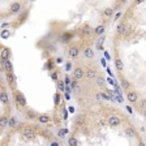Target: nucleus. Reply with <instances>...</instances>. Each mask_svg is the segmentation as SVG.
Wrapping results in <instances>:
<instances>
[{
  "instance_id": "f257e3e1",
  "label": "nucleus",
  "mask_w": 146,
  "mask_h": 146,
  "mask_svg": "<svg viewBox=\"0 0 146 146\" xmlns=\"http://www.w3.org/2000/svg\"><path fill=\"white\" fill-rule=\"evenodd\" d=\"M15 99H16V103L18 104V107H26L27 102H26V98H25L24 93H21V91H16L15 93Z\"/></svg>"
},
{
  "instance_id": "f03ea898",
  "label": "nucleus",
  "mask_w": 146,
  "mask_h": 146,
  "mask_svg": "<svg viewBox=\"0 0 146 146\" xmlns=\"http://www.w3.org/2000/svg\"><path fill=\"white\" fill-rule=\"evenodd\" d=\"M86 76V70L81 67H76L73 69V78L76 80H82L84 77Z\"/></svg>"
},
{
  "instance_id": "7ed1b4c3",
  "label": "nucleus",
  "mask_w": 146,
  "mask_h": 146,
  "mask_svg": "<svg viewBox=\"0 0 146 146\" xmlns=\"http://www.w3.org/2000/svg\"><path fill=\"white\" fill-rule=\"evenodd\" d=\"M21 9H22L21 3L15 1V3H12L11 5H9V13H11V15H17V13L21 12Z\"/></svg>"
},
{
  "instance_id": "20e7f679",
  "label": "nucleus",
  "mask_w": 146,
  "mask_h": 146,
  "mask_svg": "<svg viewBox=\"0 0 146 146\" xmlns=\"http://www.w3.org/2000/svg\"><path fill=\"white\" fill-rule=\"evenodd\" d=\"M22 136H24L26 140H33L34 137H35V133H34V131L30 127H25L24 129H22Z\"/></svg>"
},
{
  "instance_id": "39448f33",
  "label": "nucleus",
  "mask_w": 146,
  "mask_h": 146,
  "mask_svg": "<svg viewBox=\"0 0 146 146\" xmlns=\"http://www.w3.org/2000/svg\"><path fill=\"white\" fill-rule=\"evenodd\" d=\"M107 123H108L110 127H119V125L121 124V119L117 117L116 115H112L108 117V121Z\"/></svg>"
},
{
  "instance_id": "423d86ee",
  "label": "nucleus",
  "mask_w": 146,
  "mask_h": 146,
  "mask_svg": "<svg viewBox=\"0 0 146 146\" xmlns=\"http://www.w3.org/2000/svg\"><path fill=\"white\" fill-rule=\"evenodd\" d=\"M68 55H69V58H72V59L78 58V55H80V48L77 47V46H70L69 48H68Z\"/></svg>"
},
{
  "instance_id": "0eeeda50",
  "label": "nucleus",
  "mask_w": 146,
  "mask_h": 146,
  "mask_svg": "<svg viewBox=\"0 0 146 146\" xmlns=\"http://www.w3.org/2000/svg\"><path fill=\"white\" fill-rule=\"evenodd\" d=\"M5 78H7V82H8L9 85L12 86V88H15L16 86V77L13 73L11 72H5Z\"/></svg>"
},
{
  "instance_id": "6e6552de",
  "label": "nucleus",
  "mask_w": 146,
  "mask_h": 146,
  "mask_svg": "<svg viewBox=\"0 0 146 146\" xmlns=\"http://www.w3.org/2000/svg\"><path fill=\"white\" fill-rule=\"evenodd\" d=\"M124 134L128 137V138H134V137H137V132L134 128L132 127H128L124 129Z\"/></svg>"
},
{
  "instance_id": "1a4fd4ad",
  "label": "nucleus",
  "mask_w": 146,
  "mask_h": 146,
  "mask_svg": "<svg viewBox=\"0 0 146 146\" xmlns=\"http://www.w3.org/2000/svg\"><path fill=\"white\" fill-rule=\"evenodd\" d=\"M86 77H88L89 80H97L98 77V72L95 68H89L88 70H86Z\"/></svg>"
},
{
  "instance_id": "9d476101",
  "label": "nucleus",
  "mask_w": 146,
  "mask_h": 146,
  "mask_svg": "<svg viewBox=\"0 0 146 146\" xmlns=\"http://www.w3.org/2000/svg\"><path fill=\"white\" fill-rule=\"evenodd\" d=\"M127 99L131 102V103H136L137 100H138V94H137L136 91H128L127 93Z\"/></svg>"
},
{
  "instance_id": "9b49d317",
  "label": "nucleus",
  "mask_w": 146,
  "mask_h": 146,
  "mask_svg": "<svg viewBox=\"0 0 146 146\" xmlns=\"http://www.w3.org/2000/svg\"><path fill=\"white\" fill-rule=\"evenodd\" d=\"M18 125H20V123H18V120L15 117V116H11L8 120V127L11 128V129H17Z\"/></svg>"
},
{
  "instance_id": "f8f14e48",
  "label": "nucleus",
  "mask_w": 146,
  "mask_h": 146,
  "mask_svg": "<svg viewBox=\"0 0 146 146\" xmlns=\"http://www.w3.org/2000/svg\"><path fill=\"white\" fill-rule=\"evenodd\" d=\"M0 102L3 104H7L9 102V95H8V93L4 90V88H1V91H0Z\"/></svg>"
},
{
  "instance_id": "ddd939ff",
  "label": "nucleus",
  "mask_w": 146,
  "mask_h": 146,
  "mask_svg": "<svg viewBox=\"0 0 146 146\" xmlns=\"http://www.w3.org/2000/svg\"><path fill=\"white\" fill-rule=\"evenodd\" d=\"M0 56H1V60H8L9 56H11V50L3 46L1 47V52H0Z\"/></svg>"
},
{
  "instance_id": "4468645a",
  "label": "nucleus",
  "mask_w": 146,
  "mask_h": 146,
  "mask_svg": "<svg viewBox=\"0 0 146 146\" xmlns=\"http://www.w3.org/2000/svg\"><path fill=\"white\" fill-rule=\"evenodd\" d=\"M115 67H116V70L120 72V73L124 70V64H123V60L119 58V56H116L115 58Z\"/></svg>"
},
{
  "instance_id": "2eb2a0df",
  "label": "nucleus",
  "mask_w": 146,
  "mask_h": 146,
  "mask_svg": "<svg viewBox=\"0 0 146 146\" xmlns=\"http://www.w3.org/2000/svg\"><path fill=\"white\" fill-rule=\"evenodd\" d=\"M38 121L40 123V124H48L50 123V116L46 115V113H40V115H38Z\"/></svg>"
},
{
  "instance_id": "dca6fc26",
  "label": "nucleus",
  "mask_w": 146,
  "mask_h": 146,
  "mask_svg": "<svg viewBox=\"0 0 146 146\" xmlns=\"http://www.w3.org/2000/svg\"><path fill=\"white\" fill-rule=\"evenodd\" d=\"M104 31H106L104 25H98L94 27V34H97V35H104Z\"/></svg>"
},
{
  "instance_id": "f3484780",
  "label": "nucleus",
  "mask_w": 146,
  "mask_h": 146,
  "mask_svg": "<svg viewBox=\"0 0 146 146\" xmlns=\"http://www.w3.org/2000/svg\"><path fill=\"white\" fill-rule=\"evenodd\" d=\"M84 56L88 59H93L95 56V52L93 51V48H90V47H86L85 50H84Z\"/></svg>"
},
{
  "instance_id": "a211bd4d",
  "label": "nucleus",
  "mask_w": 146,
  "mask_h": 146,
  "mask_svg": "<svg viewBox=\"0 0 146 146\" xmlns=\"http://www.w3.org/2000/svg\"><path fill=\"white\" fill-rule=\"evenodd\" d=\"M113 12H115V8H112V7H107V8L103 9V16L104 17H111V16L113 15Z\"/></svg>"
},
{
  "instance_id": "6ab92c4d",
  "label": "nucleus",
  "mask_w": 146,
  "mask_h": 146,
  "mask_svg": "<svg viewBox=\"0 0 146 146\" xmlns=\"http://www.w3.org/2000/svg\"><path fill=\"white\" fill-rule=\"evenodd\" d=\"M120 84H121V88L124 90H129V88H131V82L128 81L127 78H121L120 80Z\"/></svg>"
},
{
  "instance_id": "aec40b11",
  "label": "nucleus",
  "mask_w": 146,
  "mask_h": 146,
  "mask_svg": "<svg viewBox=\"0 0 146 146\" xmlns=\"http://www.w3.org/2000/svg\"><path fill=\"white\" fill-rule=\"evenodd\" d=\"M125 26H127V24H125L124 21L120 22V24H119L117 26H116V33H117V34H123V33H124Z\"/></svg>"
},
{
  "instance_id": "412c9836",
  "label": "nucleus",
  "mask_w": 146,
  "mask_h": 146,
  "mask_svg": "<svg viewBox=\"0 0 146 146\" xmlns=\"http://www.w3.org/2000/svg\"><path fill=\"white\" fill-rule=\"evenodd\" d=\"M8 120H9V117H5V116H1V117H0V128H1V129L8 127Z\"/></svg>"
},
{
  "instance_id": "4be33fe9",
  "label": "nucleus",
  "mask_w": 146,
  "mask_h": 146,
  "mask_svg": "<svg viewBox=\"0 0 146 146\" xmlns=\"http://www.w3.org/2000/svg\"><path fill=\"white\" fill-rule=\"evenodd\" d=\"M93 31H94V30H93L89 25H85V26L82 27V34H84V35H90Z\"/></svg>"
},
{
  "instance_id": "5701e85b",
  "label": "nucleus",
  "mask_w": 146,
  "mask_h": 146,
  "mask_svg": "<svg viewBox=\"0 0 146 146\" xmlns=\"http://www.w3.org/2000/svg\"><path fill=\"white\" fill-rule=\"evenodd\" d=\"M60 100H61V94L59 93V91H56V93H55V95H54V103H55V106H59V104H60Z\"/></svg>"
},
{
  "instance_id": "b1692460",
  "label": "nucleus",
  "mask_w": 146,
  "mask_h": 146,
  "mask_svg": "<svg viewBox=\"0 0 146 146\" xmlns=\"http://www.w3.org/2000/svg\"><path fill=\"white\" fill-rule=\"evenodd\" d=\"M132 33H133V29H132V26L127 24V26H125V29H124V33H123V35H124V36H129Z\"/></svg>"
},
{
  "instance_id": "393cba45",
  "label": "nucleus",
  "mask_w": 146,
  "mask_h": 146,
  "mask_svg": "<svg viewBox=\"0 0 146 146\" xmlns=\"http://www.w3.org/2000/svg\"><path fill=\"white\" fill-rule=\"evenodd\" d=\"M77 81H78V80L73 78V80H72V82H70V88H72V90L76 91V93H78L80 89H78V84H77Z\"/></svg>"
},
{
  "instance_id": "a878e982",
  "label": "nucleus",
  "mask_w": 146,
  "mask_h": 146,
  "mask_svg": "<svg viewBox=\"0 0 146 146\" xmlns=\"http://www.w3.org/2000/svg\"><path fill=\"white\" fill-rule=\"evenodd\" d=\"M68 143H69V146H78V141H77V138L74 136L68 138Z\"/></svg>"
},
{
  "instance_id": "bb28decb",
  "label": "nucleus",
  "mask_w": 146,
  "mask_h": 146,
  "mask_svg": "<svg viewBox=\"0 0 146 146\" xmlns=\"http://www.w3.org/2000/svg\"><path fill=\"white\" fill-rule=\"evenodd\" d=\"M97 85L99 86V88H103V86L106 85V80H104L102 76H98L97 77Z\"/></svg>"
},
{
  "instance_id": "cd10ccee",
  "label": "nucleus",
  "mask_w": 146,
  "mask_h": 146,
  "mask_svg": "<svg viewBox=\"0 0 146 146\" xmlns=\"http://www.w3.org/2000/svg\"><path fill=\"white\" fill-rule=\"evenodd\" d=\"M55 64H56V63H54V60H48L47 63H46V69L52 70V69H54V67H55Z\"/></svg>"
},
{
  "instance_id": "c85d7f7f",
  "label": "nucleus",
  "mask_w": 146,
  "mask_h": 146,
  "mask_svg": "<svg viewBox=\"0 0 146 146\" xmlns=\"http://www.w3.org/2000/svg\"><path fill=\"white\" fill-rule=\"evenodd\" d=\"M51 80L52 81H55V82H58V80H59V72L58 70H54V72H51Z\"/></svg>"
},
{
  "instance_id": "c756f323",
  "label": "nucleus",
  "mask_w": 146,
  "mask_h": 146,
  "mask_svg": "<svg viewBox=\"0 0 146 146\" xmlns=\"http://www.w3.org/2000/svg\"><path fill=\"white\" fill-rule=\"evenodd\" d=\"M65 88H67V85L64 84L63 81H58V89L63 93V91H65Z\"/></svg>"
},
{
  "instance_id": "7c9ffc66",
  "label": "nucleus",
  "mask_w": 146,
  "mask_h": 146,
  "mask_svg": "<svg viewBox=\"0 0 146 146\" xmlns=\"http://www.w3.org/2000/svg\"><path fill=\"white\" fill-rule=\"evenodd\" d=\"M138 106H140V108H142L143 111L146 110V98H142V99H140V102H138Z\"/></svg>"
},
{
  "instance_id": "2f4dec72",
  "label": "nucleus",
  "mask_w": 146,
  "mask_h": 146,
  "mask_svg": "<svg viewBox=\"0 0 146 146\" xmlns=\"http://www.w3.org/2000/svg\"><path fill=\"white\" fill-rule=\"evenodd\" d=\"M26 117L27 119H35V117H38V115H35V112H34V111H27V112H26Z\"/></svg>"
},
{
  "instance_id": "473e14b6",
  "label": "nucleus",
  "mask_w": 146,
  "mask_h": 146,
  "mask_svg": "<svg viewBox=\"0 0 146 146\" xmlns=\"http://www.w3.org/2000/svg\"><path fill=\"white\" fill-rule=\"evenodd\" d=\"M9 36H11L9 30H1V38H3V39H7V38H9Z\"/></svg>"
},
{
  "instance_id": "72a5a7b5",
  "label": "nucleus",
  "mask_w": 146,
  "mask_h": 146,
  "mask_svg": "<svg viewBox=\"0 0 146 146\" xmlns=\"http://www.w3.org/2000/svg\"><path fill=\"white\" fill-rule=\"evenodd\" d=\"M99 94H100V98H103L104 100H111L110 95L107 94V91H102V93H99Z\"/></svg>"
},
{
  "instance_id": "f704fd0d",
  "label": "nucleus",
  "mask_w": 146,
  "mask_h": 146,
  "mask_svg": "<svg viewBox=\"0 0 146 146\" xmlns=\"http://www.w3.org/2000/svg\"><path fill=\"white\" fill-rule=\"evenodd\" d=\"M65 133H68V129H65V128H64V129H60V131L58 132V137L63 138V137H65V136H64Z\"/></svg>"
},
{
  "instance_id": "c9c22d12",
  "label": "nucleus",
  "mask_w": 146,
  "mask_h": 146,
  "mask_svg": "<svg viewBox=\"0 0 146 146\" xmlns=\"http://www.w3.org/2000/svg\"><path fill=\"white\" fill-rule=\"evenodd\" d=\"M76 124L77 125H82V124H84V116H78V117H77Z\"/></svg>"
},
{
  "instance_id": "e433bc0d",
  "label": "nucleus",
  "mask_w": 146,
  "mask_h": 146,
  "mask_svg": "<svg viewBox=\"0 0 146 146\" xmlns=\"http://www.w3.org/2000/svg\"><path fill=\"white\" fill-rule=\"evenodd\" d=\"M69 40V34H64L63 35V43H68Z\"/></svg>"
},
{
  "instance_id": "4c0bfd02",
  "label": "nucleus",
  "mask_w": 146,
  "mask_h": 146,
  "mask_svg": "<svg viewBox=\"0 0 146 146\" xmlns=\"http://www.w3.org/2000/svg\"><path fill=\"white\" fill-rule=\"evenodd\" d=\"M143 1H145V0H134V4L133 5L136 7V5H140V4H142Z\"/></svg>"
},
{
  "instance_id": "58836bf2",
  "label": "nucleus",
  "mask_w": 146,
  "mask_h": 146,
  "mask_svg": "<svg viewBox=\"0 0 146 146\" xmlns=\"http://www.w3.org/2000/svg\"><path fill=\"white\" fill-rule=\"evenodd\" d=\"M64 82H65V85H67V86H70V82H72V81H70V80H69V77H65V81H64Z\"/></svg>"
},
{
  "instance_id": "ea45409f",
  "label": "nucleus",
  "mask_w": 146,
  "mask_h": 146,
  "mask_svg": "<svg viewBox=\"0 0 146 146\" xmlns=\"http://www.w3.org/2000/svg\"><path fill=\"white\" fill-rule=\"evenodd\" d=\"M50 146H60V143H59L58 141H52L51 145H50Z\"/></svg>"
},
{
  "instance_id": "a19ab883",
  "label": "nucleus",
  "mask_w": 146,
  "mask_h": 146,
  "mask_svg": "<svg viewBox=\"0 0 146 146\" xmlns=\"http://www.w3.org/2000/svg\"><path fill=\"white\" fill-rule=\"evenodd\" d=\"M70 68H72V64L68 63L67 65H65V69H67V70H70Z\"/></svg>"
},
{
  "instance_id": "79ce46f5",
  "label": "nucleus",
  "mask_w": 146,
  "mask_h": 146,
  "mask_svg": "<svg viewBox=\"0 0 146 146\" xmlns=\"http://www.w3.org/2000/svg\"><path fill=\"white\" fill-rule=\"evenodd\" d=\"M104 124H106V123H104V120H100V121H98V125H99V127H103Z\"/></svg>"
},
{
  "instance_id": "37998d69",
  "label": "nucleus",
  "mask_w": 146,
  "mask_h": 146,
  "mask_svg": "<svg viewBox=\"0 0 146 146\" xmlns=\"http://www.w3.org/2000/svg\"><path fill=\"white\" fill-rule=\"evenodd\" d=\"M61 63H63V59H61V58L56 59V64H61Z\"/></svg>"
},
{
  "instance_id": "c03bdc74",
  "label": "nucleus",
  "mask_w": 146,
  "mask_h": 146,
  "mask_svg": "<svg viewBox=\"0 0 146 146\" xmlns=\"http://www.w3.org/2000/svg\"><path fill=\"white\" fill-rule=\"evenodd\" d=\"M120 16H121V13H120V12L116 13V16H115V21H116V20H119V17H120Z\"/></svg>"
},
{
  "instance_id": "a18cd8bd",
  "label": "nucleus",
  "mask_w": 146,
  "mask_h": 146,
  "mask_svg": "<svg viewBox=\"0 0 146 146\" xmlns=\"http://www.w3.org/2000/svg\"><path fill=\"white\" fill-rule=\"evenodd\" d=\"M100 64H102L103 67H106V60H104V59H100Z\"/></svg>"
},
{
  "instance_id": "49530a36",
  "label": "nucleus",
  "mask_w": 146,
  "mask_h": 146,
  "mask_svg": "<svg viewBox=\"0 0 146 146\" xmlns=\"http://www.w3.org/2000/svg\"><path fill=\"white\" fill-rule=\"evenodd\" d=\"M68 111H69V112H70V113H73V112H74V108H73V107H72V106H70V107H69V108H68Z\"/></svg>"
},
{
  "instance_id": "de8ad7c7",
  "label": "nucleus",
  "mask_w": 146,
  "mask_h": 146,
  "mask_svg": "<svg viewBox=\"0 0 146 146\" xmlns=\"http://www.w3.org/2000/svg\"><path fill=\"white\" fill-rule=\"evenodd\" d=\"M120 4H125V3H128V0H117Z\"/></svg>"
},
{
  "instance_id": "09e8293b",
  "label": "nucleus",
  "mask_w": 146,
  "mask_h": 146,
  "mask_svg": "<svg viewBox=\"0 0 146 146\" xmlns=\"http://www.w3.org/2000/svg\"><path fill=\"white\" fill-rule=\"evenodd\" d=\"M127 111H128V112H129V113H132V112H133V111H132V108H131V107H129V106H127Z\"/></svg>"
},
{
  "instance_id": "8fccbe9b",
  "label": "nucleus",
  "mask_w": 146,
  "mask_h": 146,
  "mask_svg": "<svg viewBox=\"0 0 146 146\" xmlns=\"http://www.w3.org/2000/svg\"><path fill=\"white\" fill-rule=\"evenodd\" d=\"M138 146H146V145H145V142H142V141H140V142H138Z\"/></svg>"
},
{
  "instance_id": "3c124183",
  "label": "nucleus",
  "mask_w": 146,
  "mask_h": 146,
  "mask_svg": "<svg viewBox=\"0 0 146 146\" xmlns=\"http://www.w3.org/2000/svg\"><path fill=\"white\" fill-rule=\"evenodd\" d=\"M143 117H145V120H146V110L143 111Z\"/></svg>"
},
{
  "instance_id": "603ef678",
  "label": "nucleus",
  "mask_w": 146,
  "mask_h": 146,
  "mask_svg": "<svg viewBox=\"0 0 146 146\" xmlns=\"http://www.w3.org/2000/svg\"><path fill=\"white\" fill-rule=\"evenodd\" d=\"M1 146H4V145H1Z\"/></svg>"
}]
</instances>
